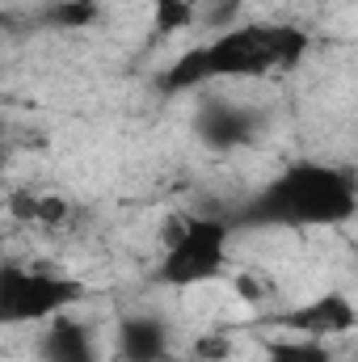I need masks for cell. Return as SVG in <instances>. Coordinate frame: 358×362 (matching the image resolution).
<instances>
[{"instance_id":"cell-1","label":"cell","mask_w":358,"mask_h":362,"mask_svg":"<svg viewBox=\"0 0 358 362\" xmlns=\"http://www.w3.org/2000/svg\"><path fill=\"white\" fill-rule=\"evenodd\" d=\"M312 38L304 25L291 21H236L219 34H211L202 47L181 51L178 64L161 76V89L198 93L215 89L219 81H266L278 72H291L308 55Z\"/></svg>"},{"instance_id":"cell-2","label":"cell","mask_w":358,"mask_h":362,"mask_svg":"<svg viewBox=\"0 0 358 362\" xmlns=\"http://www.w3.org/2000/svg\"><path fill=\"white\" fill-rule=\"evenodd\" d=\"M358 211V173L333 160H295L270 177L236 215V228H342Z\"/></svg>"},{"instance_id":"cell-3","label":"cell","mask_w":358,"mask_h":362,"mask_svg":"<svg viewBox=\"0 0 358 362\" xmlns=\"http://www.w3.org/2000/svg\"><path fill=\"white\" fill-rule=\"evenodd\" d=\"M232 236H236L232 215H185L161 249L152 282L169 291H190L224 278L232 257Z\"/></svg>"},{"instance_id":"cell-4","label":"cell","mask_w":358,"mask_h":362,"mask_svg":"<svg viewBox=\"0 0 358 362\" xmlns=\"http://www.w3.org/2000/svg\"><path fill=\"white\" fill-rule=\"evenodd\" d=\"M81 299H85V286L68 274L0 262V329L42 325L59 312H72Z\"/></svg>"},{"instance_id":"cell-5","label":"cell","mask_w":358,"mask_h":362,"mask_svg":"<svg viewBox=\"0 0 358 362\" xmlns=\"http://www.w3.org/2000/svg\"><path fill=\"white\" fill-rule=\"evenodd\" d=\"M194 139L211 152H236V148H249L258 144V135L266 131V114L249 101H236L228 93L215 89H198L194 97Z\"/></svg>"},{"instance_id":"cell-6","label":"cell","mask_w":358,"mask_h":362,"mask_svg":"<svg viewBox=\"0 0 358 362\" xmlns=\"http://www.w3.org/2000/svg\"><path fill=\"white\" fill-rule=\"evenodd\" d=\"M278 329L295 333V337H316V341H333V337H350L358 329V308L346 291H325L308 303H295L278 316H270Z\"/></svg>"},{"instance_id":"cell-7","label":"cell","mask_w":358,"mask_h":362,"mask_svg":"<svg viewBox=\"0 0 358 362\" xmlns=\"http://www.w3.org/2000/svg\"><path fill=\"white\" fill-rule=\"evenodd\" d=\"M118 362H173V325L161 312H127L114 337Z\"/></svg>"},{"instance_id":"cell-8","label":"cell","mask_w":358,"mask_h":362,"mask_svg":"<svg viewBox=\"0 0 358 362\" xmlns=\"http://www.w3.org/2000/svg\"><path fill=\"white\" fill-rule=\"evenodd\" d=\"M38 358L42 362H105L101 350H97L93 329L81 320V316H72V312H59V316L42 320Z\"/></svg>"},{"instance_id":"cell-9","label":"cell","mask_w":358,"mask_h":362,"mask_svg":"<svg viewBox=\"0 0 358 362\" xmlns=\"http://www.w3.org/2000/svg\"><path fill=\"white\" fill-rule=\"evenodd\" d=\"M198 4L202 0H152V38H178L185 30H194L198 21Z\"/></svg>"},{"instance_id":"cell-10","label":"cell","mask_w":358,"mask_h":362,"mask_svg":"<svg viewBox=\"0 0 358 362\" xmlns=\"http://www.w3.org/2000/svg\"><path fill=\"white\" fill-rule=\"evenodd\" d=\"M262 362H333V350H329V341L287 333L262 350Z\"/></svg>"},{"instance_id":"cell-11","label":"cell","mask_w":358,"mask_h":362,"mask_svg":"<svg viewBox=\"0 0 358 362\" xmlns=\"http://www.w3.org/2000/svg\"><path fill=\"white\" fill-rule=\"evenodd\" d=\"M101 0H55L51 8H47V25H55V30H89L101 21Z\"/></svg>"},{"instance_id":"cell-12","label":"cell","mask_w":358,"mask_h":362,"mask_svg":"<svg viewBox=\"0 0 358 362\" xmlns=\"http://www.w3.org/2000/svg\"><path fill=\"white\" fill-rule=\"evenodd\" d=\"M245 13V0H202L198 4V21L194 25H207L211 34H219V30H228V25H236V17Z\"/></svg>"},{"instance_id":"cell-13","label":"cell","mask_w":358,"mask_h":362,"mask_svg":"<svg viewBox=\"0 0 358 362\" xmlns=\"http://www.w3.org/2000/svg\"><path fill=\"white\" fill-rule=\"evenodd\" d=\"M190 358H198V362H228V358H232V337H228L224 329L202 333V337H194Z\"/></svg>"},{"instance_id":"cell-14","label":"cell","mask_w":358,"mask_h":362,"mask_svg":"<svg viewBox=\"0 0 358 362\" xmlns=\"http://www.w3.org/2000/svg\"><path fill=\"white\" fill-rule=\"evenodd\" d=\"M236 295H241L249 308H266L270 299H274V282L258 270H245V274H236Z\"/></svg>"},{"instance_id":"cell-15","label":"cell","mask_w":358,"mask_h":362,"mask_svg":"<svg viewBox=\"0 0 358 362\" xmlns=\"http://www.w3.org/2000/svg\"><path fill=\"white\" fill-rule=\"evenodd\" d=\"M72 219V202L64 194H38V211H34V223L42 228H64Z\"/></svg>"},{"instance_id":"cell-16","label":"cell","mask_w":358,"mask_h":362,"mask_svg":"<svg viewBox=\"0 0 358 362\" xmlns=\"http://www.w3.org/2000/svg\"><path fill=\"white\" fill-rule=\"evenodd\" d=\"M34 211H38V194L34 189H13L8 194V215L17 223H34Z\"/></svg>"},{"instance_id":"cell-17","label":"cell","mask_w":358,"mask_h":362,"mask_svg":"<svg viewBox=\"0 0 358 362\" xmlns=\"http://www.w3.org/2000/svg\"><path fill=\"white\" fill-rule=\"evenodd\" d=\"M8 156H13V148H8V127L0 122V173H4V165H8Z\"/></svg>"}]
</instances>
